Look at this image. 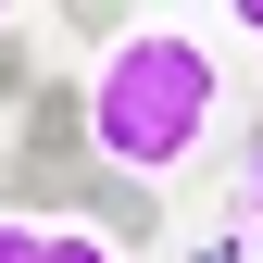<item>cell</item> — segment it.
<instances>
[{"label":"cell","instance_id":"8992f818","mask_svg":"<svg viewBox=\"0 0 263 263\" xmlns=\"http://www.w3.org/2000/svg\"><path fill=\"white\" fill-rule=\"evenodd\" d=\"M238 25H251V38H263V0H238Z\"/></svg>","mask_w":263,"mask_h":263},{"label":"cell","instance_id":"5b68a950","mask_svg":"<svg viewBox=\"0 0 263 263\" xmlns=\"http://www.w3.org/2000/svg\"><path fill=\"white\" fill-rule=\"evenodd\" d=\"M238 201H251V238H263V151H251V176H238Z\"/></svg>","mask_w":263,"mask_h":263},{"label":"cell","instance_id":"277c9868","mask_svg":"<svg viewBox=\"0 0 263 263\" xmlns=\"http://www.w3.org/2000/svg\"><path fill=\"white\" fill-rule=\"evenodd\" d=\"M25 88H38V50H25L13 25H0V101H25Z\"/></svg>","mask_w":263,"mask_h":263},{"label":"cell","instance_id":"7a4b0ae2","mask_svg":"<svg viewBox=\"0 0 263 263\" xmlns=\"http://www.w3.org/2000/svg\"><path fill=\"white\" fill-rule=\"evenodd\" d=\"M76 201H88V88L38 76L25 88V151L0 163V213H63L76 226Z\"/></svg>","mask_w":263,"mask_h":263},{"label":"cell","instance_id":"3957f363","mask_svg":"<svg viewBox=\"0 0 263 263\" xmlns=\"http://www.w3.org/2000/svg\"><path fill=\"white\" fill-rule=\"evenodd\" d=\"M0 263H113V238L63 213H0Z\"/></svg>","mask_w":263,"mask_h":263},{"label":"cell","instance_id":"52a82bcc","mask_svg":"<svg viewBox=\"0 0 263 263\" xmlns=\"http://www.w3.org/2000/svg\"><path fill=\"white\" fill-rule=\"evenodd\" d=\"M251 151H263V113H251Z\"/></svg>","mask_w":263,"mask_h":263},{"label":"cell","instance_id":"6da1fadb","mask_svg":"<svg viewBox=\"0 0 263 263\" xmlns=\"http://www.w3.org/2000/svg\"><path fill=\"white\" fill-rule=\"evenodd\" d=\"M213 101L226 88H213L201 25H125V38L101 50V88H88V151H101L125 188L176 176V163L213 138Z\"/></svg>","mask_w":263,"mask_h":263}]
</instances>
